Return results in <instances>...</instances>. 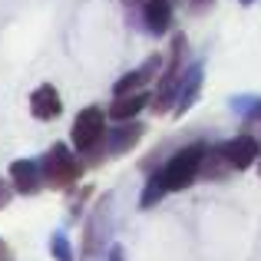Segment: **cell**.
Masks as SVG:
<instances>
[{"instance_id":"cell-9","label":"cell","mask_w":261,"mask_h":261,"mask_svg":"<svg viewBox=\"0 0 261 261\" xmlns=\"http://www.w3.org/2000/svg\"><path fill=\"white\" fill-rule=\"evenodd\" d=\"M202 83H205V63L195 60V63H189V70H185V76H182V86H178L172 116H185L192 106H195V99L202 96Z\"/></svg>"},{"instance_id":"cell-16","label":"cell","mask_w":261,"mask_h":261,"mask_svg":"<svg viewBox=\"0 0 261 261\" xmlns=\"http://www.w3.org/2000/svg\"><path fill=\"white\" fill-rule=\"evenodd\" d=\"M50 255H53V261H76L66 231H53V235H50Z\"/></svg>"},{"instance_id":"cell-15","label":"cell","mask_w":261,"mask_h":261,"mask_svg":"<svg viewBox=\"0 0 261 261\" xmlns=\"http://www.w3.org/2000/svg\"><path fill=\"white\" fill-rule=\"evenodd\" d=\"M235 169L228 166V159L222 155V149L218 146H208V152H205V162H202V178H225L231 175Z\"/></svg>"},{"instance_id":"cell-14","label":"cell","mask_w":261,"mask_h":261,"mask_svg":"<svg viewBox=\"0 0 261 261\" xmlns=\"http://www.w3.org/2000/svg\"><path fill=\"white\" fill-rule=\"evenodd\" d=\"M228 106L242 116L248 126H258L261 129V96L255 93H242V96H228Z\"/></svg>"},{"instance_id":"cell-11","label":"cell","mask_w":261,"mask_h":261,"mask_svg":"<svg viewBox=\"0 0 261 261\" xmlns=\"http://www.w3.org/2000/svg\"><path fill=\"white\" fill-rule=\"evenodd\" d=\"M30 113L37 116L40 122L57 119V116L63 113V99H60L57 86H53V83H43V86L33 89V93H30Z\"/></svg>"},{"instance_id":"cell-13","label":"cell","mask_w":261,"mask_h":261,"mask_svg":"<svg viewBox=\"0 0 261 261\" xmlns=\"http://www.w3.org/2000/svg\"><path fill=\"white\" fill-rule=\"evenodd\" d=\"M172 10H175L172 0H146V4H142V23H146V30L152 33V37L169 33V27H172Z\"/></svg>"},{"instance_id":"cell-17","label":"cell","mask_w":261,"mask_h":261,"mask_svg":"<svg viewBox=\"0 0 261 261\" xmlns=\"http://www.w3.org/2000/svg\"><path fill=\"white\" fill-rule=\"evenodd\" d=\"M13 195H17V189H13V182H4V175H0V212H4L7 205L13 202Z\"/></svg>"},{"instance_id":"cell-1","label":"cell","mask_w":261,"mask_h":261,"mask_svg":"<svg viewBox=\"0 0 261 261\" xmlns=\"http://www.w3.org/2000/svg\"><path fill=\"white\" fill-rule=\"evenodd\" d=\"M205 152H208V146H205V142H189V146H182L178 152L169 155L166 166L152 172V178L162 185V192H166V195L189 189V185L195 182V178H202Z\"/></svg>"},{"instance_id":"cell-2","label":"cell","mask_w":261,"mask_h":261,"mask_svg":"<svg viewBox=\"0 0 261 261\" xmlns=\"http://www.w3.org/2000/svg\"><path fill=\"white\" fill-rule=\"evenodd\" d=\"M185 70H189L185 37H182V33H175L172 46H169V53H166V70H162L159 83H155V93H152V113L155 116L172 113V109H175V96H178V86H182Z\"/></svg>"},{"instance_id":"cell-23","label":"cell","mask_w":261,"mask_h":261,"mask_svg":"<svg viewBox=\"0 0 261 261\" xmlns=\"http://www.w3.org/2000/svg\"><path fill=\"white\" fill-rule=\"evenodd\" d=\"M258 172H261V159H258Z\"/></svg>"},{"instance_id":"cell-4","label":"cell","mask_w":261,"mask_h":261,"mask_svg":"<svg viewBox=\"0 0 261 261\" xmlns=\"http://www.w3.org/2000/svg\"><path fill=\"white\" fill-rule=\"evenodd\" d=\"M83 166L86 162L80 159V152H73L66 142H57V146H50L43 155H40V169H43V182L50 185V189H73V185L80 182V175H83Z\"/></svg>"},{"instance_id":"cell-8","label":"cell","mask_w":261,"mask_h":261,"mask_svg":"<svg viewBox=\"0 0 261 261\" xmlns=\"http://www.w3.org/2000/svg\"><path fill=\"white\" fill-rule=\"evenodd\" d=\"M10 182H13V189H17V195H37L46 185L40 159H13L10 162Z\"/></svg>"},{"instance_id":"cell-3","label":"cell","mask_w":261,"mask_h":261,"mask_svg":"<svg viewBox=\"0 0 261 261\" xmlns=\"http://www.w3.org/2000/svg\"><path fill=\"white\" fill-rule=\"evenodd\" d=\"M106 109L99 106H86L80 109V116L73 119V149L80 152V159L86 166H99V152H102V142H106Z\"/></svg>"},{"instance_id":"cell-10","label":"cell","mask_w":261,"mask_h":261,"mask_svg":"<svg viewBox=\"0 0 261 261\" xmlns=\"http://www.w3.org/2000/svg\"><path fill=\"white\" fill-rule=\"evenodd\" d=\"M152 106V93L139 89V93H122V96H113L109 102V119L113 122H129L142 113V109Z\"/></svg>"},{"instance_id":"cell-21","label":"cell","mask_w":261,"mask_h":261,"mask_svg":"<svg viewBox=\"0 0 261 261\" xmlns=\"http://www.w3.org/2000/svg\"><path fill=\"white\" fill-rule=\"evenodd\" d=\"M238 4H242V7H251V4H255V0H238Z\"/></svg>"},{"instance_id":"cell-12","label":"cell","mask_w":261,"mask_h":261,"mask_svg":"<svg viewBox=\"0 0 261 261\" xmlns=\"http://www.w3.org/2000/svg\"><path fill=\"white\" fill-rule=\"evenodd\" d=\"M106 212H109V195L102 198L99 205L93 208V215L86 218V225H83V258H93L96 251L102 248V222H106Z\"/></svg>"},{"instance_id":"cell-20","label":"cell","mask_w":261,"mask_h":261,"mask_svg":"<svg viewBox=\"0 0 261 261\" xmlns=\"http://www.w3.org/2000/svg\"><path fill=\"white\" fill-rule=\"evenodd\" d=\"M10 258V248H7V242H0V261H7Z\"/></svg>"},{"instance_id":"cell-24","label":"cell","mask_w":261,"mask_h":261,"mask_svg":"<svg viewBox=\"0 0 261 261\" xmlns=\"http://www.w3.org/2000/svg\"><path fill=\"white\" fill-rule=\"evenodd\" d=\"M172 4H178V0H172Z\"/></svg>"},{"instance_id":"cell-19","label":"cell","mask_w":261,"mask_h":261,"mask_svg":"<svg viewBox=\"0 0 261 261\" xmlns=\"http://www.w3.org/2000/svg\"><path fill=\"white\" fill-rule=\"evenodd\" d=\"M212 4H215V0H189V7H192L195 13H205V10H208Z\"/></svg>"},{"instance_id":"cell-22","label":"cell","mask_w":261,"mask_h":261,"mask_svg":"<svg viewBox=\"0 0 261 261\" xmlns=\"http://www.w3.org/2000/svg\"><path fill=\"white\" fill-rule=\"evenodd\" d=\"M126 4H146V0H126Z\"/></svg>"},{"instance_id":"cell-18","label":"cell","mask_w":261,"mask_h":261,"mask_svg":"<svg viewBox=\"0 0 261 261\" xmlns=\"http://www.w3.org/2000/svg\"><path fill=\"white\" fill-rule=\"evenodd\" d=\"M106 261H126V248H122L119 242L106 245Z\"/></svg>"},{"instance_id":"cell-7","label":"cell","mask_w":261,"mask_h":261,"mask_svg":"<svg viewBox=\"0 0 261 261\" xmlns=\"http://www.w3.org/2000/svg\"><path fill=\"white\" fill-rule=\"evenodd\" d=\"M218 149H222V155L228 159V166L235 169V172H245V169H251V166L261 159V142H258L251 133L231 136V139L222 142Z\"/></svg>"},{"instance_id":"cell-5","label":"cell","mask_w":261,"mask_h":261,"mask_svg":"<svg viewBox=\"0 0 261 261\" xmlns=\"http://www.w3.org/2000/svg\"><path fill=\"white\" fill-rule=\"evenodd\" d=\"M162 70H166V53H152L139 70H129V73H122V76L116 80V83H113V96L139 93V89H146L149 83H159Z\"/></svg>"},{"instance_id":"cell-6","label":"cell","mask_w":261,"mask_h":261,"mask_svg":"<svg viewBox=\"0 0 261 261\" xmlns=\"http://www.w3.org/2000/svg\"><path fill=\"white\" fill-rule=\"evenodd\" d=\"M146 136V126L136 119L129 122H116L113 129L106 133V142H102V152H99V162L106 159H116V155H126L129 149H136V142Z\"/></svg>"}]
</instances>
